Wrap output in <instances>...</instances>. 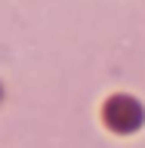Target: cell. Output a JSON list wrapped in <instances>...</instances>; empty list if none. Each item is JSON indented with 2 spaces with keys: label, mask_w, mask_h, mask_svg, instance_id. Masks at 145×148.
<instances>
[{
  "label": "cell",
  "mask_w": 145,
  "mask_h": 148,
  "mask_svg": "<svg viewBox=\"0 0 145 148\" xmlns=\"http://www.w3.org/2000/svg\"><path fill=\"white\" fill-rule=\"evenodd\" d=\"M105 120H108V127L120 130V133H130V130H136L142 123V108L130 96H114L105 105Z\"/></svg>",
  "instance_id": "obj_1"
}]
</instances>
